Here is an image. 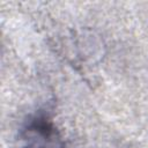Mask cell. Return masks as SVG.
<instances>
[{
  "label": "cell",
  "instance_id": "obj_1",
  "mask_svg": "<svg viewBox=\"0 0 148 148\" xmlns=\"http://www.w3.org/2000/svg\"><path fill=\"white\" fill-rule=\"evenodd\" d=\"M20 148H65L53 121L44 113L30 117L20 133Z\"/></svg>",
  "mask_w": 148,
  "mask_h": 148
}]
</instances>
